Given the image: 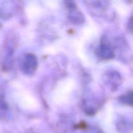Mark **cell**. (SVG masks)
Masks as SVG:
<instances>
[{"instance_id": "obj_1", "label": "cell", "mask_w": 133, "mask_h": 133, "mask_svg": "<svg viewBox=\"0 0 133 133\" xmlns=\"http://www.w3.org/2000/svg\"><path fill=\"white\" fill-rule=\"evenodd\" d=\"M121 101L126 105L133 106V91L127 93L121 97Z\"/></svg>"}, {"instance_id": "obj_2", "label": "cell", "mask_w": 133, "mask_h": 133, "mask_svg": "<svg viewBox=\"0 0 133 133\" xmlns=\"http://www.w3.org/2000/svg\"><path fill=\"white\" fill-rule=\"evenodd\" d=\"M128 27L130 31L133 32V16L129 19V22L128 23Z\"/></svg>"}]
</instances>
